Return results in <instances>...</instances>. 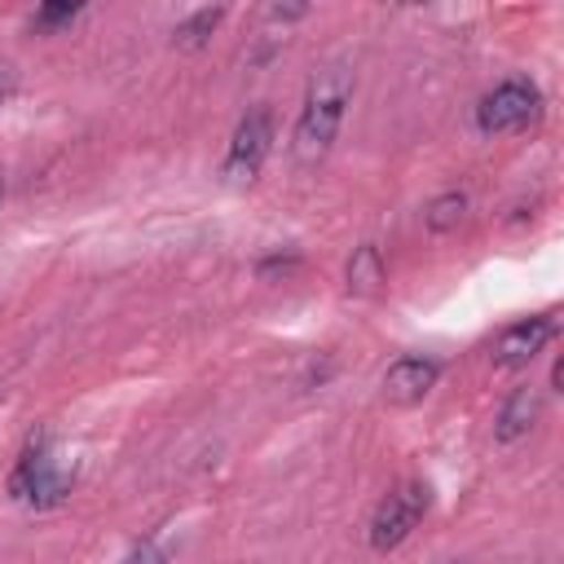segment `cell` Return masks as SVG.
Returning <instances> with one entry per match:
<instances>
[{
    "label": "cell",
    "mask_w": 564,
    "mask_h": 564,
    "mask_svg": "<svg viewBox=\"0 0 564 564\" xmlns=\"http://www.w3.org/2000/svg\"><path fill=\"white\" fill-rule=\"evenodd\" d=\"M348 101H352V70L348 66L330 62L308 79V93H304V106H300V119L291 132V159L300 167H317L330 154Z\"/></svg>",
    "instance_id": "obj_1"
},
{
    "label": "cell",
    "mask_w": 564,
    "mask_h": 564,
    "mask_svg": "<svg viewBox=\"0 0 564 564\" xmlns=\"http://www.w3.org/2000/svg\"><path fill=\"white\" fill-rule=\"evenodd\" d=\"M70 485H75V471H62V467H57V458H53L44 432L26 441L18 467L9 471V498L22 502V507H31V511H48V507L66 502Z\"/></svg>",
    "instance_id": "obj_2"
},
{
    "label": "cell",
    "mask_w": 564,
    "mask_h": 564,
    "mask_svg": "<svg viewBox=\"0 0 564 564\" xmlns=\"http://www.w3.org/2000/svg\"><path fill=\"white\" fill-rule=\"evenodd\" d=\"M427 507H432V489H427L423 480H401V485L375 507V516H370V529H366L370 546H375V551L401 546V542L414 533V524L427 516Z\"/></svg>",
    "instance_id": "obj_3"
},
{
    "label": "cell",
    "mask_w": 564,
    "mask_h": 564,
    "mask_svg": "<svg viewBox=\"0 0 564 564\" xmlns=\"http://www.w3.org/2000/svg\"><path fill=\"white\" fill-rule=\"evenodd\" d=\"M538 110H542L538 84L511 75V79H502L498 88H489V93L476 101V128H480L485 137L516 132V128H524L529 119H538Z\"/></svg>",
    "instance_id": "obj_4"
},
{
    "label": "cell",
    "mask_w": 564,
    "mask_h": 564,
    "mask_svg": "<svg viewBox=\"0 0 564 564\" xmlns=\"http://www.w3.org/2000/svg\"><path fill=\"white\" fill-rule=\"evenodd\" d=\"M269 145H273V115L264 106H256L238 119L229 150H225V163H220V176L229 185H251L269 159Z\"/></svg>",
    "instance_id": "obj_5"
},
{
    "label": "cell",
    "mask_w": 564,
    "mask_h": 564,
    "mask_svg": "<svg viewBox=\"0 0 564 564\" xmlns=\"http://www.w3.org/2000/svg\"><path fill=\"white\" fill-rule=\"evenodd\" d=\"M551 339H555V313H538V317L511 322V326L494 339V366H498V370H520V366H529Z\"/></svg>",
    "instance_id": "obj_6"
},
{
    "label": "cell",
    "mask_w": 564,
    "mask_h": 564,
    "mask_svg": "<svg viewBox=\"0 0 564 564\" xmlns=\"http://www.w3.org/2000/svg\"><path fill=\"white\" fill-rule=\"evenodd\" d=\"M441 379V361L436 357H419L405 352L383 370V401L388 405H419Z\"/></svg>",
    "instance_id": "obj_7"
},
{
    "label": "cell",
    "mask_w": 564,
    "mask_h": 564,
    "mask_svg": "<svg viewBox=\"0 0 564 564\" xmlns=\"http://www.w3.org/2000/svg\"><path fill=\"white\" fill-rule=\"evenodd\" d=\"M538 414H542V397H538V388H516V392L502 401L498 419H494V441H498V445L520 441V436L538 423Z\"/></svg>",
    "instance_id": "obj_8"
},
{
    "label": "cell",
    "mask_w": 564,
    "mask_h": 564,
    "mask_svg": "<svg viewBox=\"0 0 564 564\" xmlns=\"http://www.w3.org/2000/svg\"><path fill=\"white\" fill-rule=\"evenodd\" d=\"M388 282V264H383V251L375 242H361L348 260V295H379Z\"/></svg>",
    "instance_id": "obj_9"
},
{
    "label": "cell",
    "mask_w": 564,
    "mask_h": 564,
    "mask_svg": "<svg viewBox=\"0 0 564 564\" xmlns=\"http://www.w3.org/2000/svg\"><path fill=\"white\" fill-rule=\"evenodd\" d=\"M463 216H467V194H463V189H445V194H436V198L427 203L423 225H427L432 234H449V229L463 225Z\"/></svg>",
    "instance_id": "obj_10"
},
{
    "label": "cell",
    "mask_w": 564,
    "mask_h": 564,
    "mask_svg": "<svg viewBox=\"0 0 564 564\" xmlns=\"http://www.w3.org/2000/svg\"><path fill=\"white\" fill-rule=\"evenodd\" d=\"M220 18H225V9H198L194 18H185V22L172 31V44H176V48H203V44L212 40V31L220 26Z\"/></svg>",
    "instance_id": "obj_11"
},
{
    "label": "cell",
    "mask_w": 564,
    "mask_h": 564,
    "mask_svg": "<svg viewBox=\"0 0 564 564\" xmlns=\"http://www.w3.org/2000/svg\"><path fill=\"white\" fill-rule=\"evenodd\" d=\"M84 13V4H40L35 9V31H62Z\"/></svg>",
    "instance_id": "obj_12"
},
{
    "label": "cell",
    "mask_w": 564,
    "mask_h": 564,
    "mask_svg": "<svg viewBox=\"0 0 564 564\" xmlns=\"http://www.w3.org/2000/svg\"><path fill=\"white\" fill-rule=\"evenodd\" d=\"M119 564H163V551H159V546L145 538V542H137V546H132V551H128Z\"/></svg>",
    "instance_id": "obj_13"
},
{
    "label": "cell",
    "mask_w": 564,
    "mask_h": 564,
    "mask_svg": "<svg viewBox=\"0 0 564 564\" xmlns=\"http://www.w3.org/2000/svg\"><path fill=\"white\" fill-rule=\"evenodd\" d=\"M9 93H13V66H9V62H0V106L9 101Z\"/></svg>",
    "instance_id": "obj_14"
},
{
    "label": "cell",
    "mask_w": 564,
    "mask_h": 564,
    "mask_svg": "<svg viewBox=\"0 0 564 564\" xmlns=\"http://www.w3.org/2000/svg\"><path fill=\"white\" fill-rule=\"evenodd\" d=\"M560 383H564V361L551 366V388H560Z\"/></svg>",
    "instance_id": "obj_15"
},
{
    "label": "cell",
    "mask_w": 564,
    "mask_h": 564,
    "mask_svg": "<svg viewBox=\"0 0 564 564\" xmlns=\"http://www.w3.org/2000/svg\"><path fill=\"white\" fill-rule=\"evenodd\" d=\"M0 203H4V181H0Z\"/></svg>",
    "instance_id": "obj_16"
}]
</instances>
